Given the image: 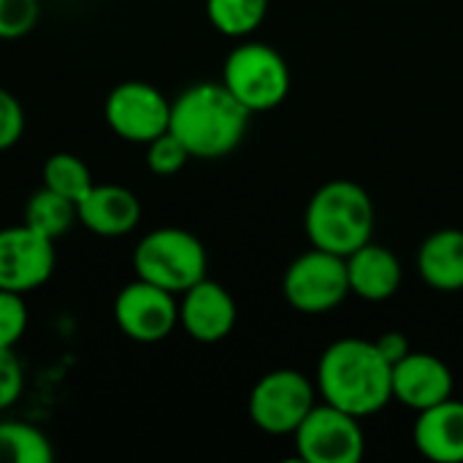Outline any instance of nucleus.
<instances>
[{"label": "nucleus", "instance_id": "nucleus-1", "mask_svg": "<svg viewBox=\"0 0 463 463\" xmlns=\"http://www.w3.org/2000/svg\"><path fill=\"white\" fill-rule=\"evenodd\" d=\"M315 388L326 404L369 418L393 402V366L374 342L339 339L320 355Z\"/></svg>", "mask_w": 463, "mask_h": 463}, {"label": "nucleus", "instance_id": "nucleus-2", "mask_svg": "<svg viewBox=\"0 0 463 463\" xmlns=\"http://www.w3.org/2000/svg\"><path fill=\"white\" fill-rule=\"evenodd\" d=\"M252 111L222 81H198L171 100L168 130L198 160L231 155L247 136Z\"/></svg>", "mask_w": 463, "mask_h": 463}, {"label": "nucleus", "instance_id": "nucleus-3", "mask_svg": "<svg viewBox=\"0 0 463 463\" xmlns=\"http://www.w3.org/2000/svg\"><path fill=\"white\" fill-rule=\"evenodd\" d=\"M377 209L369 190L353 179H334L315 190L304 212V231L312 247L334 255H353L374 239Z\"/></svg>", "mask_w": 463, "mask_h": 463}, {"label": "nucleus", "instance_id": "nucleus-4", "mask_svg": "<svg viewBox=\"0 0 463 463\" xmlns=\"http://www.w3.org/2000/svg\"><path fill=\"white\" fill-rule=\"evenodd\" d=\"M206 247L203 241L176 225L149 231L133 250L136 277L182 296L206 277Z\"/></svg>", "mask_w": 463, "mask_h": 463}, {"label": "nucleus", "instance_id": "nucleus-5", "mask_svg": "<svg viewBox=\"0 0 463 463\" xmlns=\"http://www.w3.org/2000/svg\"><path fill=\"white\" fill-rule=\"evenodd\" d=\"M222 84L236 100L255 111H271L290 95V65L269 43L244 41L222 62Z\"/></svg>", "mask_w": 463, "mask_h": 463}, {"label": "nucleus", "instance_id": "nucleus-6", "mask_svg": "<svg viewBox=\"0 0 463 463\" xmlns=\"http://www.w3.org/2000/svg\"><path fill=\"white\" fill-rule=\"evenodd\" d=\"M317 404L315 383L296 369H274L263 374L247 399L250 420L271 437L293 434Z\"/></svg>", "mask_w": 463, "mask_h": 463}, {"label": "nucleus", "instance_id": "nucleus-7", "mask_svg": "<svg viewBox=\"0 0 463 463\" xmlns=\"http://www.w3.org/2000/svg\"><path fill=\"white\" fill-rule=\"evenodd\" d=\"M282 296L301 315L334 312L350 296L347 258L312 247L285 269Z\"/></svg>", "mask_w": 463, "mask_h": 463}, {"label": "nucleus", "instance_id": "nucleus-8", "mask_svg": "<svg viewBox=\"0 0 463 463\" xmlns=\"http://www.w3.org/2000/svg\"><path fill=\"white\" fill-rule=\"evenodd\" d=\"M293 439L304 463H358L366 453L361 418L326 402L312 407Z\"/></svg>", "mask_w": 463, "mask_h": 463}, {"label": "nucleus", "instance_id": "nucleus-9", "mask_svg": "<svg viewBox=\"0 0 463 463\" xmlns=\"http://www.w3.org/2000/svg\"><path fill=\"white\" fill-rule=\"evenodd\" d=\"M109 130L128 144H149L171 125V100L149 81H122L103 103Z\"/></svg>", "mask_w": 463, "mask_h": 463}, {"label": "nucleus", "instance_id": "nucleus-10", "mask_svg": "<svg viewBox=\"0 0 463 463\" xmlns=\"http://www.w3.org/2000/svg\"><path fill=\"white\" fill-rule=\"evenodd\" d=\"M114 323L130 342L157 345L179 326V301L171 290L136 277L114 298Z\"/></svg>", "mask_w": 463, "mask_h": 463}, {"label": "nucleus", "instance_id": "nucleus-11", "mask_svg": "<svg viewBox=\"0 0 463 463\" xmlns=\"http://www.w3.org/2000/svg\"><path fill=\"white\" fill-rule=\"evenodd\" d=\"M54 241L30 225L0 228V290L30 293L49 282L54 274Z\"/></svg>", "mask_w": 463, "mask_h": 463}, {"label": "nucleus", "instance_id": "nucleus-12", "mask_svg": "<svg viewBox=\"0 0 463 463\" xmlns=\"http://www.w3.org/2000/svg\"><path fill=\"white\" fill-rule=\"evenodd\" d=\"M236 315L233 296L209 277L184 290L179 301V326L201 345H217L228 339L236 326Z\"/></svg>", "mask_w": 463, "mask_h": 463}, {"label": "nucleus", "instance_id": "nucleus-13", "mask_svg": "<svg viewBox=\"0 0 463 463\" xmlns=\"http://www.w3.org/2000/svg\"><path fill=\"white\" fill-rule=\"evenodd\" d=\"M450 366L431 353H410L393 366V399L404 407L423 412L453 396Z\"/></svg>", "mask_w": 463, "mask_h": 463}, {"label": "nucleus", "instance_id": "nucleus-14", "mask_svg": "<svg viewBox=\"0 0 463 463\" xmlns=\"http://www.w3.org/2000/svg\"><path fill=\"white\" fill-rule=\"evenodd\" d=\"M79 222L103 239H119L141 222V201L122 184H92L76 203Z\"/></svg>", "mask_w": 463, "mask_h": 463}, {"label": "nucleus", "instance_id": "nucleus-15", "mask_svg": "<svg viewBox=\"0 0 463 463\" xmlns=\"http://www.w3.org/2000/svg\"><path fill=\"white\" fill-rule=\"evenodd\" d=\"M412 442L423 458L434 463H463V402L448 399L418 412Z\"/></svg>", "mask_w": 463, "mask_h": 463}, {"label": "nucleus", "instance_id": "nucleus-16", "mask_svg": "<svg viewBox=\"0 0 463 463\" xmlns=\"http://www.w3.org/2000/svg\"><path fill=\"white\" fill-rule=\"evenodd\" d=\"M347 277H350V293H355L364 301L380 304L399 293L404 271L396 252L372 239L369 244L347 255Z\"/></svg>", "mask_w": 463, "mask_h": 463}, {"label": "nucleus", "instance_id": "nucleus-17", "mask_svg": "<svg viewBox=\"0 0 463 463\" xmlns=\"http://www.w3.org/2000/svg\"><path fill=\"white\" fill-rule=\"evenodd\" d=\"M418 271L423 282L439 293L463 290V231H434L418 250Z\"/></svg>", "mask_w": 463, "mask_h": 463}, {"label": "nucleus", "instance_id": "nucleus-18", "mask_svg": "<svg viewBox=\"0 0 463 463\" xmlns=\"http://www.w3.org/2000/svg\"><path fill=\"white\" fill-rule=\"evenodd\" d=\"M24 225H30L33 231H38L41 236L57 241L60 236H65L76 222H79V212H76V201L49 190V187H38L27 203H24Z\"/></svg>", "mask_w": 463, "mask_h": 463}, {"label": "nucleus", "instance_id": "nucleus-19", "mask_svg": "<svg viewBox=\"0 0 463 463\" xmlns=\"http://www.w3.org/2000/svg\"><path fill=\"white\" fill-rule=\"evenodd\" d=\"M54 448L49 437L22 420L0 423V463H52Z\"/></svg>", "mask_w": 463, "mask_h": 463}, {"label": "nucleus", "instance_id": "nucleus-20", "mask_svg": "<svg viewBox=\"0 0 463 463\" xmlns=\"http://www.w3.org/2000/svg\"><path fill=\"white\" fill-rule=\"evenodd\" d=\"M269 14V0H206L212 27L228 38L252 35Z\"/></svg>", "mask_w": 463, "mask_h": 463}, {"label": "nucleus", "instance_id": "nucleus-21", "mask_svg": "<svg viewBox=\"0 0 463 463\" xmlns=\"http://www.w3.org/2000/svg\"><path fill=\"white\" fill-rule=\"evenodd\" d=\"M41 179H43V187H49V190H54V193L76 201V203L95 184L87 163L79 155H71V152H54V155H49L43 160Z\"/></svg>", "mask_w": 463, "mask_h": 463}, {"label": "nucleus", "instance_id": "nucleus-22", "mask_svg": "<svg viewBox=\"0 0 463 463\" xmlns=\"http://www.w3.org/2000/svg\"><path fill=\"white\" fill-rule=\"evenodd\" d=\"M190 157L193 155L187 152V146L171 130H165L163 136H157V138H152L146 144V168L155 176H174V174H179L187 165Z\"/></svg>", "mask_w": 463, "mask_h": 463}, {"label": "nucleus", "instance_id": "nucleus-23", "mask_svg": "<svg viewBox=\"0 0 463 463\" xmlns=\"http://www.w3.org/2000/svg\"><path fill=\"white\" fill-rule=\"evenodd\" d=\"M41 0H0V41H19L35 30Z\"/></svg>", "mask_w": 463, "mask_h": 463}, {"label": "nucleus", "instance_id": "nucleus-24", "mask_svg": "<svg viewBox=\"0 0 463 463\" xmlns=\"http://www.w3.org/2000/svg\"><path fill=\"white\" fill-rule=\"evenodd\" d=\"M27 331V304L22 293L0 290V347H16Z\"/></svg>", "mask_w": 463, "mask_h": 463}, {"label": "nucleus", "instance_id": "nucleus-25", "mask_svg": "<svg viewBox=\"0 0 463 463\" xmlns=\"http://www.w3.org/2000/svg\"><path fill=\"white\" fill-rule=\"evenodd\" d=\"M24 391V369L14 347H0V412L14 407Z\"/></svg>", "mask_w": 463, "mask_h": 463}, {"label": "nucleus", "instance_id": "nucleus-26", "mask_svg": "<svg viewBox=\"0 0 463 463\" xmlns=\"http://www.w3.org/2000/svg\"><path fill=\"white\" fill-rule=\"evenodd\" d=\"M24 136V109L14 92L0 87V152L16 146Z\"/></svg>", "mask_w": 463, "mask_h": 463}, {"label": "nucleus", "instance_id": "nucleus-27", "mask_svg": "<svg viewBox=\"0 0 463 463\" xmlns=\"http://www.w3.org/2000/svg\"><path fill=\"white\" fill-rule=\"evenodd\" d=\"M374 345H377V350L383 353V358L391 366H396L402 358H407L412 353V345H410V339L402 331H385L380 339H374Z\"/></svg>", "mask_w": 463, "mask_h": 463}]
</instances>
